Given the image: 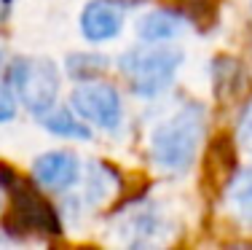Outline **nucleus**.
<instances>
[{"label":"nucleus","instance_id":"nucleus-1","mask_svg":"<svg viewBox=\"0 0 252 250\" xmlns=\"http://www.w3.org/2000/svg\"><path fill=\"white\" fill-rule=\"evenodd\" d=\"M204 129H207V113L199 103H185L156 124L151 140H148V153L151 162L166 175H183L196 162V153L201 148Z\"/></svg>","mask_w":252,"mask_h":250},{"label":"nucleus","instance_id":"nucleus-2","mask_svg":"<svg viewBox=\"0 0 252 250\" xmlns=\"http://www.w3.org/2000/svg\"><path fill=\"white\" fill-rule=\"evenodd\" d=\"M8 81L14 86L16 100L32 116L40 118L57 105L62 73L49 57H19L8 68Z\"/></svg>","mask_w":252,"mask_h":250},{"label":"nucleus","instance_id":"nucleus-3","mask_svg":"<svg viewBox=\"0 0 252 250\" xmlns=\"http://www.w3.org/2000/svg\"><path fill=\"white\" fill-rule=\"evenodd\" d=\"M183 62V51L169 46L148 43L142 49H131L121 57V70L129 78V86L140 97H156L175 78V70Z\"/></svg>","mask_w":252,"mask_h":250},{"label":"nucleus","instance_id":"nucleus-4","mask_svg":"<svg viewBox=\"0 0 252 250\" xmlns=\"http://www.w3.org/2000/svg\"><path fill=\"white\" fill-rule=\"evenodd\" d=\"M0 186L8 188L14 196V210H11L5 229H16V234H59L62 221L57 210L40 196L35 186L16 178L3 162H0Z\"/></svg>","mask_w":252,"mask_h":250},{"label":"nucleus","instance_id":"nucleus-5","mask_svg":"<svg viewBox=\"0 0 252 250\" xmlns=\"http://www.w3.org/2000/svg\"><path fill=\"white\" fill-rule=\"evenodd\" d=\"M70 108L86 124L99 129H118L124 118V100L118 89L107 81H83L70 97Z\"/></svg>","mask_w":252,"mask_h":250},{"label":"nucleus","instance_id":"nucleus-6","mask_svg":"<svg viewBox=\"0 0 252 250\" xmlns=\"http://www.w3.org/2000/svg\"><path fill=\"white\" fill-rule=\"evenodd\" d=\"M81 178V159L73 151H46L32 162L35 186L49 191H67Z\"/></svg>","mask_w":252,"mask_h":250},{"label":"nucleus","instance_id":"nucleus-7","mask_svg":"<svg viewBox=\"0 0 252 250\" xmlns=\"http://www.w3.org/2000/svg\"><path fill=\"white\" fill-rule=\"evenodd\" d=\"M81 33L92 43H105L113 40L124 27V11L113 0H89L81 11Z\"/></svg>","mask_w":252,"mask_h":250},{"label":"nucleus","instance_id":"nucleus-8","mask_svg":"<svg viewBox=\"0 0 252 250\" xmlns=\"http://www.w3.org/2000/svg\"><path fill=\"white\" fill-rule=\"evenodd\" d=\"M212 86L220 103H233L250 89L247 68L233 57H218L212 65Z\"/></svg>","mask_w":252,"mask_h":250},{"label":"nucleus","instance_id":"nucleus-9","mask_svg":"<svg viewBox=\"0 0 252 250\" xmlns=\"http://www.w3.org/2000/svg\"><path fill=\"white\" fill-rule=\"evenodd\" d=\"M225 205L239 223L252 226V167L233 172L225 183Z\"/></svg>","mask_w":252,"mask_h":250},{"label":"nucleus","instance_id":"nucleus-10","mask_svg":"<svg viewBox=\"0 0 252 250\" xmlns=\"http://www.w3.org/2000/svg\"><path fill=\"white\" fill-rule=\"evenodd\" d=\"M183 30V16L175 11H151V14L140 16L137 22V35L145 43H164V40L177 38V33Z\"/></svg>","mask_w":252,"mask_h":250},{"label":"nucleus","instance_id":"nucleus-11","mask_svg":"<svg viewBox=\"0 0 252 250\" xmlns=\"http://www.w3.org/2000/svg\"><path fill=\"white\" fill-rule=\"evenodd\" d=\"M43 127L49 129L51 135H57V138H64V140H89L92 138V129H89V124L83 121L81 116L73 110V108H54L49 113H43Z\"/></svg>","mask_w":252,"mask_h":250},{"label":"nucleus","instance_id":"nucleus-12","mask_svg":"<svg viewBox=\"0 0 252 250\" xmlns=\"http://www.w3.org/2000/svg\"><path fill=\"white\" fill-rule=\"evenodd\" d=\"M64 68L73 81H97L107 70V59L99 54H73Z\"/></svg>","mask_w":252,"mask_h":250},{"label":"nucleus","instance_id":"nucleus-13","mask_svg":"<svg viewBox=\"0 0 252 250\" xmlns=\"http://www.w3.org/2000/svg\"><path fill=\"white\" fill-rule=\"evenodd\" d=\"M116 188H118V178L107 164H94L92 170H89V186H86L89 199L105 202V199H110V194L116 191Z\"/></svg>","mask_w":252,"mask_h":250},{"label":"nucleus","instance_id":"nucleus-14","mask_svg":"<svg viewBox=\"0 0 252 250\" xmlns=\"http://www.w3.org/2000/svg\"><path fill=\"white\" fill-rule=\"evenodd\" d=\"M129 229H131V240H129L131 245H148V242H153V237L164 229V221H161L156 213H142V215L131 218Z\"/></svg>","mask_w":252,"mask_h":250},{"label":"nucleus","instance_id":"nucleus-15","mask_svg":"<svg viewBox=\"0 0 252 250\" xmlns=\"http://www.w3.org/2000/svg\"><path fill=\"white\" fill-rule=\"evenodd\" d=\"M236 138H239V143H242V148H244V151H250V153H252V100H250V105H247V108H244L242 118H239Z\"/></svg>","mask_w":252,"mask_h":250},{"label":"nucleus","instance_id":"nucleus-16","mask_svg":"<svg viewBox=\"0 0 252 250\" xmlns=\"http://www.w3.org/2000/svg\"><path fill=\"white\" fill-rule=\"evenodd\" d=\"M14 113H16V105L11 103L8 97H3V94H0V121H11V118H14Z\"/></svg>","mask_w":252,"mask_h":250}]
</instances>
